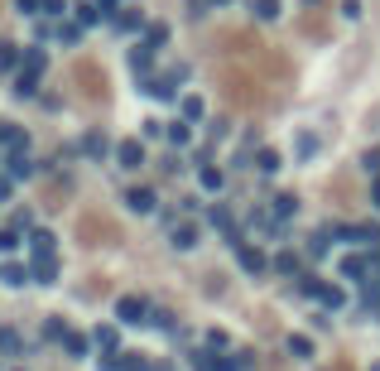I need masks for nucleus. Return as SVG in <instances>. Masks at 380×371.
<instances>
[{"instance_id": "28", "label": "nucleus", "mask_w": 380, "mask_h": 371, "mask_svg": "<svg viewBox=\"0 0 380 371\" xmlns=\"http://www.w3.org/2000/svg\"><path fill=\"white\" fill-rule=\"evenodd\" d=\"M178 106H183V121H188V126H192V121H202V116H207V106H202V97H183Z\"/></svg>"}, {"instance_id": "26", "label": "nucleus", "mask_w": 380, "mask_h": 371, "mask_svg": "<svg viewBox=\"0 0 380 371\" xmlns=\"http://www.w3.org/2000/svg\"><path fill=\"white\" fill-rule=\"evenodd\" d=\"M63 338H68V323H63V318H44V343H63Z\"/></svg>"}, {"instance_id": "46", "label": "nucleus", "mask_w": 380, "mask_h": 371, "mask_svg": "<svg viewBox=\"0 0 380 371\" xmlns=\"http://www.w3.org/2000/svg\"><path fill=\"white\" fill-rule=\"evenodd\" d=\"M371 198H376V208H380V179H376V184H371Z\"/></svg>"}, {"instance_id": "49", "label": "nucleus", "mask_w": 380, "mask_h": 371, "mask_svg": "<svg viewBox=\"0 0 380 371\" xmlns=\"http://www.w3.org/2000/svg\"><path fill=\"white\" fill-rule=\"evenodd\" d=\"M15 371H20V367H15Z\"/></svg>"}, {"instance_id": "29", "label": "nucleus", "mask_w": 380, "mask_h": 371, "mask_svg": "<svg viewBox=\"0 0 380 371\" xmlns=\"http://www.w3.org/2000/svg\"><path fill=\"white\" fill-rule=\"evenodd\" d=\"M29 241H34V256H54V246H58L54 232H34Z\"/></svg>"}, {"instance_id": "47", "label": "nucleus", "mask_w": 380, "mask_h": 371, "mask_svg": "<svg viewBox=\"0 0 380 371\" xmlns=\"http://www.w3.org/2000/svg\"><path fill=\"white\" fill-rule=\"evenodd\" d=\"M154 371H173V367H168V362H159V367H154Z\"/></svg>"}, {"instance_id": "5", "label": "nucleus", "mask_w": 380, "mask_h": 371, "mask_svg": "<svg viewBox=\"0 0 380 371\" xmlns=\"http://www.w3.org/2000/svg\"><path fill=\"white\" fill-rule=\"evenodd\" d=\"M168 241H173V251H192V246L202 241V227H197V222H178V227L168 232Z\"/></svg>"}, {"instance_id": "13", "label": "nucleus", "mask_w": 380, "mask_h": 371, "mask_svg": "<svg viewBox=\"0 0 380 371\" xmlns=\"http://www.w3.org/2000/svg\"><path fill=\"white\" fill-rule=\"evenodd\" d=\"M164 140H168L173 150H183V145H192V126L188 121H168V126H164Z\"/></svg>"}, {"instance_id": "45", "label": "nucleus", "mask_w": 380, "mask_h": 371, "mask_svg": "<svg viewBox=\"0 0 380 371\" xmlns=\"http://www.w3.org/2000/svg\"><path fill=\"white\" fill-rule=\"evenodd\" d=\"M97 5H102V15H106V20H111V15H116V5H121V0H97Z\"/></svg>"}, {"instance_id": "8", "label": "nucleus", "mask_w": 380, "mask_h": 371, "mask_svg": "<svg viewBox=\"0 0 380 371\" xmlns=\"http://www.w3.org/2000/svg\"><path fill=\"white\" fill-rule=\"evenodd\" d=\"M149 68H154V49H149V44H135V49H130V73L145 82L149 78Z\"/></svg>"}, {"instance_id": "15", "label": "nucleus", "mask_w": 380, "mask_h": 371, "mask_svg": "<svg viewBox=\"0 0 380 371\" xmlns=\"http://www.w3.org/2000/svg\"><path fill=\"white\" fill-rule=\"evenodd\" d=\"M20 58H25V49H20V44L0 39V73H20Z\"/></svg>"}, {"instance_id": "9", "label": "nucleus", "mask_w": 380, "mask_h": 371, "mask_svg": "<svg viewBox=\"0 0 380 371\" xmlns=\"http://www.w3.org/2000/svg\"><path fill=\"white\" fill-rule=\"evenodd\" d=\"M73 20H78L82 29H92V25H102L106 15H102V5H97V0H78V5H73Z\"/></svg>"}, {"instance_id": "31", "label": "nucleus", "mask_w": 380, "mask_h": 371, "mask_svg": "<svg viewBox=\"0 0 380 371\" xmlns=\"http://www.w3.org/2000/svg\"><path fill=\"white\" fill-rule=\"evenodd\" d=\"M121 362H125V371H154V362L145 352H121Z\"/></svg>"}, {"instance_id": "7", "label": "nucleus", "mask_w": 380, "mask_h": 371, "mask_svg": "<svg viewBox=\"0 0 380 371\" xmlns=\"http://www.w3.org/2000/svg\"><path fill=\"white\" fill-rule=\"evenodd\" d=\"M0 150H5V155H20V150H29V135L20 131V126H5V121H0Z\"/></svg>"}, {"instance_id": "25", "label": "nucleus", "mask_w": 380, "mask_h": 371, "mask_svg": "<svg viewBox=\"0 0 380 371\" xmlns=\"http://www.w3.org/2000/svg\"><path fill=\"white\" fill-rule=\"evenodd\" d=\"M92 343H97V347H106V352H116V347H121V333H116L111 323H102V328L92 333Z\"/></svg>"}, {"instance_id": "11", "label": "nucleus", "mask_w": 380, "mask_h": 371, "mask_svg": "<svg viewBox=\"0 0 380 371\" xmlns=\"http://www.w3.org/2000/svg\"><path fill=\"white\" fill-rule=\"evenodd\" d=\"M39 285H58V256H34V270H29Z\"/></svg>"}, {"instance_id": "36", "label": "nucleus", "mask_w": 380, "mask_h": 371, "mask_svg": "<svg viewBox=\"0 0 380 371\" xmlns=\"http://www.w3.org/2000/svg\"><path fill=\"white\" fill-rule=\"evenodd\" d=\"M192 371H217V352H192Z\"/></svg>"}, {"instance_id": "22", "label": "nucleus", "mask_w": 380, "mask_h": 371, "mask_svg": "<svg viewBox=\"0 0 380 371\" xmlns=\"http://www.w3.org/2000/svg\"><path fill=\"white\" fill-rule=\"evenodd\" d=\"M145 44L159 53L164 44H168V25H164V20H149V25H145Z\"/></svg>"}, {"instance_id": "12", "label": "nucleus", "mask_w": 380, "mask_h": 371, "mask_svg": "<svg viewBox=\"0 0 380 371\" xmlns=\"http://www.w3.org/2000/svg\"><path fill=\"white\" fill-rule=\"evenodd\" d=\"M44 68H49V53H44V49H25V58H20V73H29V78H44Z\"/></svg>"}, {"instance_id": "37", "label": "nucleus", "mask_w": 380, "mask_h": 371, "mask_svg": "<svg viewBox=\"0 0 380 371\" xmlns=\"http://www.w3.org/2000/svg\"><path fill=\"white\" fill-rule=\"evenodd\" d=\"M197 179H202V188H207V193H217V188H221V169L202 164V174H197Z\"/></svg>"}, {"instance_id": "3", "label": "nucleus", "mask_w": 380, "mask_h": 371, "mask_svg": "<svg viewBox=\"0 0 380 371\" xmlns=\"http://www.w3.org/2000/svg\"><path fill=\"white\" fill-rule=\"evenodd\" d=\"M5 174H10L15 184H25V179H34V174H39V169H34L29 150H20V155H5Z\"/></svg>"}, {"instance_id": "20", "label": "nucleus", "mask_w": 380, "mask_h": 371, "mask_svg": "<svg viewBox=\"0 0 380 371\" xmlns=\"http://www.w3.org/2000/svg\"><path fill=\"white\" fill-rule=\"evenodd\" d=\"M270 212H274V217H279V222H289V217L299 212V198H294V193H274Z\"/></svg>"}, {"instance_id": "33", "label": "nucleus", "mask_w": 380, "mask_h": 371, "mask_svg": "<svg viewBox=\"0 0 380 371\" xmlns=\"http://www.w3.org/2000/svg\"><path fill=\"white\" fill-rule=\"evenodd\" d=\"M15 92H20V97H39V78H29V73H15Z\"/></svg>"}, {"instance_id": "18", "label": "nucleus", "mask_w": 380, "mask_h": 371, "mask_svg": "<svg viewBox=\"0 0 380 371\" xmlns=\"http://www.w3.org/2000/svg\"><path fill=\"white\" fill-rule=\"evenodd\" d=\"M250 15H255L260 25H270V20L284 15V5H279V0H250Z\"/></svg>"}, {"instance_id": "16", "label": "nucleus", "mask_w": 380, "mask_h": 371, "mask_svg": "<svg viewBox=\"0 0 380 371\" xmlns=\"http://www.w3.org/2000/svg\"><path fill=\"white\" fill-rule=\"evenodd\" d=\"M0 285H10V290H20V285H29V270L20 261H5L0 265Z\"/></svg>"}, {"instance_id": "35", "label": "nucleus", "mask_w": 380, "mask_h": 371, "mask_svg": "<svg viewBox=\"0 0 380 371\" xmlns=\"http://www.w3.org/2000/svg\"><path fill=\"white\" fill-rule=\"evenodd\" d=\"M39 15H44V20H63L68 5H63V0H39Z\"/></svg>"}, {"instance_id": "14", "label": "nucleus", "mask_w": 380, "mask_h": 371, "mask_svg": "<svg viewBox=\"0 0 380 371\" xmlns=\"http://www.w3.org/2000/svg\"><path fill=\"white\" fill-rule=\"evenodd\" d=\"M63 352H68V357H92V338H87V333H73V328H68V338H63Z\"/></svg>"}, {"instance_id": "34", "label": "nucleus", "mask_w": 380, "mask_h": 371, "mask_svg": "<svg viewBox=\"0 0 380 371\" xmlns=\"http://www.w3.org/2000/svg\"><path fill=\"white\" fill-rule=\"evenodd\" d=\"M279 164H284V159H279V150H260V155H255V169H265V174H274Z\"/></svg>"}, {"instance_id": "48", "label": "nucleus", "mask_w": 380, "mask_h": 371, "mask_svg": "<svg viewBox=\"0 0 380 371\" xmlns=\"http://www.w3.org/2000/svg\"><path fill=\"white\" fill-rule=\"evenodd\" d=\"M212 5H231V0H212Z\"/></svg>"}, {"instance_id": "38", "label": "nucleus", "mask_w": 380, "mask_h": 371, "mask_svg": "<svg viewBox=\"0 0 380 371\" xmlns=\"http://www.w3.org/2000/svg\"><path fill=\"white\" fill-rule=\"evenodd\" d=\"M303 251H308L313 261H323V256H327V232H323V237H308V241H303Z\"/></svg>"}, {"instance_id": "32", "label": "nucleus", "mask_w": 380, "mask_h": 371, "mask_svg": "<svg viewBox=\"0 0 380 371\" xmlns=\"http://www.w3.org/2000/svg\"><path fill=\"white\" fill-rule=\"evenodd\" d=\"M54 39H58V44H78V39H82V25H78V20H73V25H58Z\"/></svg>"}, {"instance_id": "19", "label": "nucleus", "mask_w": 380, "mask_h": 371, "mask_svg": "<svg viewBox=\"0 0 380 371\" xmlns=\"http://www.w3.org/2000/svg\"><path fill=\"white\" fill-rule=\"evenodd\" d=\"M0 352H5V357H25L29 347H25V338H20L15 328H0Z\"/></svg>"}, {"instance_id": "17", "label": "nucleus", "mask_w": 380, "mask_h": 371, "mask_svg": "<svg viewBox=\"0 0 380 371\" xmlns=\"http://www.w3.org/2000/svg\"><path fill=\"white\" fill-rule=\"evenodd\" d=\"M125 203H130V212H154V208H159V198H154L149 188H130Z\"/></svg>"}, {"instance_id": "1", "label": "nucleus", "mask_w": 380, "mask_h": 371, "mask_svg": "<svg viewBox=\"0 0 380 371\" xmlns=\"http://www.w3.org/2000/svg\"><path fill=\"white\" fill-rule=\"evenodd\" d=\"M145 25H149V20H145V10H135V5H125V10L111 15V29H116V34H140Z\"/></svg>"}, {"instance_id": "39", "label": "nucleus", "mask_w": 380, "mask_h": 371, "mask_svg": "<svg viewBox=\"0 0 380 371\" xmlns=\"http://www.w3.org/2000/svg\"><path fill=\"white\" fill-rule=\"evenodd\" d=\"M313 155H318V135L303 131V135H299V159H313Z\"/></svg>"}, {"instance_id": "30", "label": "nucleus", "mask_w": 380, "mask_h": 371, "mask_svg": "<svg viewBox=\"0 0 380 371\" xmlns=\"http://www.w3.org/2000/svg\"><path fill=\"white\" fill-rule=\"evenodd\" d=\"M149 328H164V333H178V323L168 309H149Z\"/></svg>"}, {"instance_id": "24", "label": "nucleus", "mask_w": 380, "mask_h": 371, "mask_svg": "<svg viewBox=\"0 0 380 371\" xmlns=\"http://www.w3.org/2000/svg\"><path fill=\"white\" fill-rule=\"evenodd\" d=\"M313 299H323L327 309H342V304H347V294L337 290V285H323V280H318V294H313Z\"/></svg>"}, {"instance_id": "41", "label": "nucleus", "mask_w": 380, "mask_h": 371, "mask_svg": "<svg viewBox=\"0 0 380 371\" xmlns=\"http://www.w3.org/2000/svg\"><path fill=\"white\" fill-rule=\"evenodd\" d=\"M10 251H20V237L5 227V232H0V256H10Z\"/></svg>"}, {"instance_id": "42", "label": "nucleus", "mask_w": 380, "mask_h": 371, "mask_svg": "<svg viewBox=\"0 0 380 371\" xmlns=\"http://www.w3.org/2000/svg\"><path fill=\"white\" fill-rule=\"evenodd\" d=\"M361 164H366L371 174H380V150H366V155H361Z\"/></svg>"}, {"instance_id": "44", "label": "nucleus", "mask_w": 380, "mask_h": 371, "mask_svg": "<svg viewBox=\"0 0 380 371\" xmlns=\"http://www.w3.org/2000/svg\"><path fill=\"white\" fill-rule=\"evenodd\" d=\"M10 193H15V179H10V174H0V203H10Z\"/></svg>"}, {"instance_id": "40", "label": "nucleus", "mask_w": 380, "mask_h": 371, "mask_svg": "<svg viewBox=\"0 0 380 371\" xmlns=\"http://www.w3.org/2000/svg\"><path fill=\"white\" fill-rule=\"evenodd\" d=\"M289 352H294V357H303V362H308V357H313V343H308V338H299V333H294V338H289Z\"/></svg>"}, {"instance_id": "27", "label": "nucleus", "mask_w": 380, "mask_h": 371, "mask_svg": "<svg viewBox=\"0 0 380 371\" xmlns=\"http://www.w3.org/2000/svg\"><path fill=\"white\" fill-rule=\"evenodd\" d=\"M270 270H274V275H299V256H289V251H279V256H274V261H270Z\"/></svg>"}, {"instance_id": "4", "label": "nucleus", "mask_w": 380, "mask_h": 371, "mask_svg": "<svg viewBox=\"0 0 380 371\" xmlns=\"http://www.w3.org/2000/svg\"><path fill=\"white\" fill-rule=\"evenodd\" d=\"M111 155H116V164H121V169H140V164H145V145H140V140H121Z\"/></svg>"}, {"instance_id": "2", "label": "nucleus", "mask_w": 380, "mask_h": 371, "mask_svg": "<svg viewBox=\"0 0 380 371\" xmlns=\"http://www.w3.org/2000/svg\"><path fill=\"white\" fill-rule=\"evenodd\" d=\"M116 318H121V323H149V304H145L140 294H125V299L116 304Z\"/></svg>"}, {"instance_id": "23", "label": "nucleus", "mask_w": 380, "mask_h": 371, "mask_svg": "<svg viewBox=\"0 0 380 371\" xmlns=\"http://www.w3.org/2000/svg\"><path fill=\"white\" fill-rule=\"evenodd\" d=\"M217 371H250V352H226V357H217Z\"/></svg>"}, {"instance_id": "10", "label": "nucleus", "mask_w": 380, "mask_h": 371, "mask_svg": "<svg viewBox=\"0 0 380 371\" xmlns=\"http://www.w3.org/2000/svg\"><path fill=\"white\" fill-rule=\"evenodd\" d=\"M82 155H87V159H97V164H102V159L111 155L106 135H102V131H87V135H82Z\"/></svg>"}, {"instance_id": "6", "label": "nucleus", "mask_w": 380, "mask_h": 371, "mask_svg": "<svg viewBox=\"0 0 380 371\" xmlns=\"http://www.w3.org/2000/svg\"><path fill=\"white\" fill-rule=\"evenodd\" d=\"M236 261H241L245 275H265V270H270V261H265V256H260L250 241H245V246H236Z\"/></svg>"}, {"instance_id": "21", "label": "nucleus", "mask_w": 380, "mask_h": 371, "mask_svg": "<svg viewBox=\"0 0 380 371\" xmlns=\"http://www.w3.org/2000/svg\"><path fill=\"white\" fill-rule=\"evenodd\" d=\"M207 222H212L217 232H226V237H231V232H241V227H236V217H231V208H221V203L207 212Z\"/></svg>"}, {"instance_id": "43", "label": "nucleus", "mask_w": 380, "mask_h": 371, "mask_svg": "<svg viewBox=\"0 0 380 371\" xmlns=\"http://www.w3.org/2000/svg\"><path fill=\"white\" fill-rule=\"evenodd\" d=\"M207 5H212V0H188V15H192V20H202V15H207Z\"/></svg>"}]
</instances>
